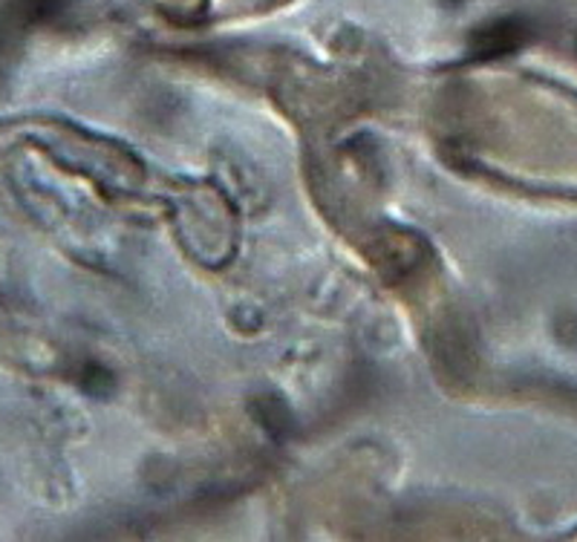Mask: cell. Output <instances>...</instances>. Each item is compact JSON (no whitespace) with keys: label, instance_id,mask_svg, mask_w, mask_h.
Here are the masks:
<instances>
[{"label":"cell","instance_id":"obj_1","mask_svg":"<svg viewBox=\"0 0 577 542\" xmlns=\"http://www.w3.org/2000/svg\"><path fill=\"white\" fill-rule=\"evenodd\" d=\"M522 35H526V26L520 21H494V24L482 26L480 33L471 35V47L480 58H494L505 56L522 44Z\"/></svg>","mask_w":577,"mask_h":542},{"label":"cell","instance_id":"obj_2","mask_svg":"<svg viewBox=\"0 0 577 542\" xmlns=\"http://www.w3.org/2000/svg\"><path fill=\"white\" fill-rule=\"evenodd\" d=\"M445 3H459V0H445Z\"/></svg>","mask_w":577,"mask_h":542}]
</instances>
